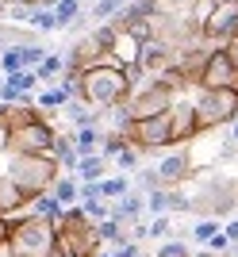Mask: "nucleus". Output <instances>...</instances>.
I'll return each instance as SVG.
<instances>
[{
  "label": "nucleus",
  "mask_w": 238,
  "mask_h": 257,
  "mask_svg": "<svg viewBox=\"0 0 238 257\" xmlns=\"http://www.w3.org/2000/svg\"><path fill=\"white\" fill-rule=\"evenodd\" d=\"M115 165H119L123 173H139V169H142V150H139V146H127V150L115 158Z\"/></svg>",
  "instance_id": "nucleus-30"
},
{
  "label": "nucleus",
  "mask_w": 238,
  "mask_h": 257,
  "mask_svg": "<svg viewBox=\"0 0 238 257\" xmlns=\"http://www.w3.org/2000/svg\"><path fill=\"white\" fill-rule=\"evenodd\" d=\"M181 257H192V253H181Z\"/></svg>",
  "instance_id": "nucleus-44"
},
{
  "label": "nucleus",
  "mask_w": 238,
  "mask_h": 257,
  "mask_svg": "<svg viewBox=\"0 0 238 257\" xmlns=\"http://www.w3.org/2000/svg\"><path fill=\"white\" fill-rule=\"evenodd\" d=\"M238 81V65L230 62V54L223 46H211L207 50V62H204V77H200V88H234Z\"/></svg>",
  "instance_id": "nucleus-11"
},
{
  "label": "nucleus",
  "mask_w": 238,
  "mask_h": 257,
  "mask_svg": "<svg viewBox=\"0 0 238 257\" xmlns=\"http://www.w3.org/2000/svg\"><path fill=\"white\" fill-rule=\"evenodd\" d=\"M192 257H219V253H211V249H204V246H200V253H192Z\"/></svg>",
  "instance_id": "nucleus-40"
},
{
  "label": "nucleus",
  "mask_w": 238,
  "mask_h": 257,
  "mask_svg": "<svg viewBox=\"0 0 238 257\" xmlns=\"http://www.w3.org/2000/svg\"><path fill=\"white\" fill-rule=\"evenodd\" d=\"M158 177H162V188H177V184L192 181V154H188V146H169V154H158Z\"/></svg>",
  "instance_id": "nucleus-9"
},
{
  "label": "nucleus",
  "mask_w": 238,
  "mask_h": 257,
  "mask_svg": "<svg viewBox=\"0 0 238 257\" xmlns=\"http://www.w3.org/2000/svg\"><path fill=\"white\" fill-rule=\"evenodd\" d=\"M46 257H65V253H62V246H54V249H50Z\"/></svg>",
  "instance_id": "nucleus-41"
},
{
  "label": "nucleus",
  "mask_w": 238,
  "mask_h": 257,
  "mask_svg": "<svg viewBox=\"0 0 238 257\" xmlns=\"http://www.w3.org/2000/svg\"><path fill=\"white\" fill-rule=\"evenodd\" d=\"M4 173L20 184L23 200L31 204L35 196L54 188V181L62 177V165L54 161V154H8V169Z\"/></svg>",
  "instance_id": "nucleus-2"
},
{
  "label": "nucleus",
  "mask_w": 238,
  "mask_h": 257,
  "mask_svg": "<svg viewBox=\"0 0 238 257\" xmlns=\"http://www.w3.org/2000/svg\"><path fill=\"white\" fill-rule=\"evenodd\" d=\"M177 100L181 96H177V88L165 77H146L127 96V111H131V119H150V115H165Z\"/></svg>",
  "instance_id": "nucleus-5"
},
{
  "label": "nucleus",
  "mask_w": 238,
  "mask_h": 257,
  "mask_svg": "<svg viewBox=\"0 0 238 257\" xmlns=\"http://www.w3.org/2000/svg\"><path fill=\"white\" fill-rule=\"evenodd\" d=\"M77 204H81V211H85L92 223H100V219H108V215H111V204L104 200V196H81Z\"/></svg>",
  "instance_id": "nucleus-25"
},
{
  "label": "nucleus",
  "mask_w": 238,
  "mask_h": 257,
  "mask_svg": "<svg viewBox=\"0 0 238 257\" xmlns=\"http://www.w3.org/2000/svg\"><path fill=\"white\" fill-rule=\"evenodd\" d=\"M227 135H230V139L238 142V119H234V123H227Z\"/></svg>",
  "instance_id": "nucleus-38"
},
{
  "label": "nucleus",
  "mask_w": 238,
  "mask_h": 257,
  "mask_svg": "<svg viewBox=\"0 0 238 257\" xmlns=\"http://www.w3.org/2000/svg\"><path fill=\"white\" fill-rule=\"evenodd\" d=\"M204 131H200V119H196V104L192 100H177L169 107V142L173 146H192Z\"/></svg>",
  "instance_id": "nucleus-10"
},
{
  "label": "nucleus",
  "mask_w": 238,
  "mask_h": 257,
  "mask_svg": "<svg viewBox=\"0 0 238 257\" xmlns=\"http://www.w3.org/2000/svg\"><path fill=\"white\" fill-rule=\"evenodd\" d=\"M154 12H165V16H196L200 12V0H150Z\"/></svg>",
  "instance_id": "nucleus-24"
},
{
  "label": "nucleus",
  "mask_w": 238,
  "mask_h": 257,
  "mask_svg": "<svg viewBox=\"0 0 238 257\" xmlns=\"http://www.w3.org/2000/svg\"><path fill=\"white\" fill-rule=\"evenodd\" d=\"M43 35L27 27V23H12V20H0V50H8V46H27V43H39Z\"/></svg>",
  "instance_id": "nucleus-13"
},
{
  "label": "nucleus",
  "mask_w": 238,
  "mask_h": 257,
  "mask_svg": "<svg viewBox=\"0 0 238 257\" xmlns=\"http://www.w3.org/2000/svg\"><path fill=\"white\" fill-rule=\"evenodd\" d=\"M50 192H54L65 207H73L77 200H81V181H77V177H65V173H62V177L54 181V188H50Z\"/></svg>",
  "instance_id": "nucleus-23"
},
{
  "label": "nucleus",
  "mask_w": 238,
  "mask_h": 257,
  "mask_svg": "<svg viewBox=\"0 0 238 257\" xmlns=\"http://www.w3.org/2000/svg\"><path fill=\"white\" fill-rule=\"evenodd\" d=\"M223 257H238V246H230V249H227V253H223Z\"/></svg>",
  "instance_id": "nucleus-42"
},
{
  "label": "nucleus",
  "mask_w": 238,
  "mask_h": 257,
  "mask_svg": "<svg viewBox=\"0 0 238 257\" xmlns=\"http://www.w3.org/2000/svg\"><path fill=\"white\" fill-rule=\"evenodd\" d=\"M81 16V0H62L54 8V27L58 31H65V27H73V20Z\"/></svg>",
  "instance_id": "nucleus-26"
},
{
  "label": "nucleus",
  "mask_w": 238,
  "mask_h": 257,
  "mask_svg": "<svg viewBox=\"0 0 238 257\" xmlns=\"http://www.w3.org/2000/svg\"><path fill=\"white\" fill-rule=\"evenodd\" d=\"M73 142H77V150H81V158H88V154H100L104 135H100V127H77L73 131Z\"/></svg>",
  "instance_id": "nucleus-21"
},
{
  "label": "nucleus",
  "mask_w": 238,
  "mask_h": 257,
  "mask_svg": "<svg viewBox=\"0 0 238 257\" xmlns=\"http://www.w3.org/2000/svg\"><path fill=\"white\" fill-rule=\"evenodd\" d=\"M54 115L43 111L39 123H27V127L12 131V142H8V154H50L54 146Z\"/></svg>",
  "instance_id": "nucleus-7"
},
{
  "label": "nucleus",
  "mask_w": 238,
  "mask_h": 257,
  "mask_svg": "<svg viewBox=\"0 0 238 257\" xmlns=\"http://www.w3.org/2000/svg\"><path fill=\"white\" fill-rule=\"evenodd\" d=\"M127 139L131 146H139L142 154H162L169 150V111L165 115H150V119H131L127 127Z\"/></svg>",
  "instance_id": "nucleus-6"
},
{
  "label": "nucleus",
  "mask_w": 238,
  "mask_h": 257,
  "mask_svg": "<svg viewBox=\"0 0 238 257\" xmlns=\"http://www.w3.org/2000/svg\"><path fill=\"white\" fill-rule=\"evenodd\" d=\"M139 50H142V39H135V35H119V39H115V46H111V54L119 58V65L139 62Z\"/></svg>",
  "instance_id": "nucleus-22"
},
{
  "label": "nucleus",
  "mask_w": 238,
  "mask_h": 257,
  "mask_svg": "<svg viewBox=\"0 0 238 257\" xmlns=\"http://www.w3.org/2000/svg\"><path fill=\"white\" fill-rule=\"evenodd\" d=\"M35 73H39V81H43V85L62 81V77H65V54H46L43 62L35 65Z\"/></svg>",
  "instance_id": "nucleus-19"
},
{
  "label": "nucleus",
  "mask_w": 238,
  "mask_h": 257,
  "mask_svg": "<svg viewBox=\"0 0 238 257\" xmlns=\"http://www.w3.org/2000/svg\"><path fill=\"white\" fill-rule=\"evenodd\" d=\"M58 4H62V0H31V8H50V12H54Z\"/></svg>",
  "instance_id": "nucleus-37"
},
{
  "label": "nucleus",
  "mask_w": 238,
  "mask_h": 257,
  "mask_svg": "<svg viewBox=\"0 0 238 257\" xmlns=\"http://www.w3.org/2000/svg\"><path fill=\"white\" fill-rule=\"evenodd\" d=\"M230 246H234V242H230V238H227V234H223V230H219V234H215V238H211V242H207V246H204V249H211V253H219V257H223V253H227V249H230Z\"/></svg>",
  "instance_id": "nucleus-33"
},
{
  "label": "nucleus",
  "mask_w": 238,
  "mask_h": 257,
  "mask_svg": "<svg viewBox=\"0 0 238 257\" xmlns=\"http://www.w3.org/2000/svg\"><path fill=\"white\" fill-rule=\"evenodd\" d=\"M158 188H162V177H158V169H154V165H142L139 177H135V192L150 196V192H158Z\"/></svg>",
  "instance_id": "nucleus-27"
},
{
  "label": "nucleus",
  "mask_w": 238,
  "mask_h": 257,
  "mask_svg": "<svg viewBox=\"0 0 238 257\" xmlns=\"http://www.w3.org/2000/svg\"><path fill=\"white\" fill-rule=\"evenodd\" d=\"M219 230H223V223H219V219H200V223L192 226V238L200 242V246H207V242H211Z\"/></svg>",
  "instance_id": "nucleus-29"
},
{
  "label": "nucleus",
  "mask_w": 238,
  "mask_h": 257,
  "mask_svg": "<svg viewBox=\"0 0 238 257\" xmlns=\"http://www.w3.org/2000/svg\"><path fill=\"white\" fill-rule=\"evenodd\" d=\"M8 142H12V131L0 123V158H8Z\"/></svg>",
  "instance_id": "nucleus-35"
},
{
  "label": "nucleus",
  "mask_w": 238,
  "mask_h": 257,
  "mask_svg": "<svg viewBox=\"0 0 238 257\" xmlns=\"http://www.w3.org/2000/svg\"><path fill=\"white\" fill-rule=\"evenodd\" d=\"M181 253H188V249H184L181 242H177V238H169V242H165V246L158 249V257H181Z\"/></svg>",
  "instance_id": "nucleus-34"
},
{
  "label": "nucleus",
  "mask_w": 238,
  "mask_h": 257,
  "mask_svg": "<svg viewBox=\"0 0 238 257\" xmlns=\"http://www.w3.org/2000/svg\"><path fill=\"white\" fill-rule=\"evenodd\" d=\"M0 16H4V4H0Z\"/></svg>",
  "instance_id": "nucleus-43"
},
{
  "label": "nucleus",
  "mask_w": 238,
  "mask_h": 257,
  "mask_svg": "<svg viewBox=\"0 0 238 257\" xmlns=\"http://www.w3.org/2000/svg\"><path fill=\"white\" fill-rule=\"evenodd\" d=\"M200 35H204L207 46H223L227 39H234L238 35V0L211 4V12L200 20Z\"/></svg>",
  "instance_id": "nucleus-8"
},
{
  "label": "nucleus",
  "mask_w": 238,
  "mask_h": 257,
  "mask_svg": "<svg viewBox=\"0 0 238 257\" xmlns=\"http://www.w3.org/2000/svg\"><path fill=\"white\" fill-rule=\"evenodd\" d=\"M196 119H200V131H219L238 119V88H196Z\"/></svg>",
  "instance_id": "nucleus-4"
},
{
  "label": "nucleus",
  "mask_w": 238,
  "mask_h": 257,
  "mask_svg": "<svg viewBox=\"0 0 238 257\" xmlns=\"http://www.w3.org/2000/svg\"><path fill=\"white\" fill-rule=\"evenodd\" d=\"M50 154H54V161L62 165V169H73V173H77V165H81V150H77L73 135H62V131H58V135H54V146H50Z\"/></svg>",
  "instance_id": "nucleus-14"
},
{
  "label": "nucleus",
  "mask_w": 238,
  "mask_h": 257,
  "mask_svg": "<svg viewBox=\"0 0 238 257\" xmlns=\"http://www.w3.org/2000/svg\"><path fill=\"white\" fill-rule=\"evenodd\" d=\"M135 188V181H131L127 173H108L104 181H100V196L108 200V204H115V200H123V196Z\"/></svg>",
  "instance_id": "nucleus-17"
},
{
  "label": "nucleus",
  "mask_w": 238,
  "mask_h": 257,
  "mask_svg": "<svg viewBox=\"0 0 238 257\" xmlns=\"http://www.w3.org/2000/svg\"><path fill=\"white\" fill-rule=\"evenodd\" d=\"M69 100H73V96H69V92H65L58 81H54V85H43L39 92H35V107H39V111H54V115L62 111L65 104H69Z\"/></svg>",
  "instance_id": "nucleus-15"
},
{
  "label": "nucleus",
  "mask_w": 238,
  "mask_h": 257,
  "mask_svg": "<svg viewBox=\"0 0 238 257\" xmlns=\"http://www.w3.org/2000/svg\"><path fill=\"white\" fill-rule=\"evenodd\" d=\"M108 158H100V154H88V158H81V165H77V181H104L108 177Z\"/></svg>",
  "instance_id": "nucleus-20"
},
{
  "label": "nucleus",
  "mask_w": 238,
  "mask_h": 257,
  "mask_svg": "<svg viewBox=\"0 0 238 257\" xmlns=\"http://www.w3.org/2000/svg\"><path fill=\"white\" fill-rule=\"evenodd\" d=\"M215 4H223V0H215Z\"/></svg>",
  "instance_id": "nucleus-45"
},
{
  "label": "nucleus",
  "mask_w": 238,
  "mask_h": 257,
  "mask_svg": "<svg viewBox=\"0 0 238 257\" xmlns=\"http://www.w3.org/2000/svg\"><path fill=\"white\" fill-rule=\"evenodd\" d=\"M4 8H16V4H31V0H0Z\"/></svg>",
  "instance_id": "nucleus-39"
},
{
  "label": "nucleus",
  "mask_w": 238,
  "mask_h": 257,
  "mask_svg": "<svg viewBox=\"0 0 238 257\" xmlns=\"http://www.w3.org/2000/svg\"><path fill=\"white\" fill-rule=\"evenodd\" d=\"M27 211H31V215H43V219H54V223H58V219L65 215V204L58 200L54 192H43V196H35L31 204H27Z\"/></svg>",
  "instance_id": "nucleus-18"
},
{
  "label": "nucleus",
  "mask_w": 238,
  "mask_h": 257,
  "mask_svg": "<svg viewBox=\"0 0 238 257\" xmlns=\"http://www.w3.org/2000/svg\"><path fill=\"white\" fill-rule=\"evenodd\" d=\"M146 215H169V188H158L146 196Z\"/></svg>",
  "instance_id": "nucleus-31"
},
{
  "label": "nucleus",
  "mask_w": 238,
  "mask_h": 257,
  "mask_svg": "<svg viewBox=\"0 0 238 257\" xmlns=\"http://www.w3.org/2000/svg\"><path fill=\"white\" fill-rule=\"evenodd\" d=\"M223 234H227L230 242H234V246H238V219H230V223H223Z\"/></svg>",
  "instance_id": "nucleus-36"
},
{
  "label": "nucleus",
  "mask_w": 238,
  "mask_h": 257,
  "mask_svg": "<svg viewBox=\"0 0 238 257\" xmlns=\"http://www.w3.org/2000/svg\"><path fill=\"white\" fill-rule=\"evenodd\" d=\"M127 0H96L92 8H88V20H96V23H108L111 16H115L119 8H123Z\"/></svg>",
  "instance_id": "nucleus-28"
},
{
  "label": "nucleus",
  "mask_w": 238,
  "mask_h": 257,
  "mask_svg": "<svg viewBox=\"0 0 238 257\" xmlns=\"http://www.w3.org/2000/svg\"><path fill=\"white\" fill-rule=\"evenodd\" d=\"M12 219V238H8V253L12 257H46L58 246V223L54 219H43V215L31 211H16Z\"/></svg>",
  "instance_id": "nucleus-1"
},
{
  "label": "nucleus",
  "mask_w": 238,
  "mask_h": 257,
  "mask_svg": "<svg viewBox=\"0 0 238 257\" xmlns=\"http://www.w3.org/2000/svg\"><path fill=\"white\" fill-rule=\"evenodd\" d=\"M23 207H27V200H23L20 184L12 181L8 173H0V215H16V211H23Z\"/></svg>",
  "instance_id": "nucleus-16"
},
{
  "label": "nucleus",
  "mask_w": 238,
  "mask_h": 257,
  "mask_svg": "<svg viewBox=\"0 0 238 257\" xmlns=\"http://www.w3.org/2000/svg\"><path fill=\"white\" fill-rule=\"evenodd\" d=\"M169 230H173L169 215H154L150 223H146V238H169Z\"/></svg>",
  "instance_id": "nucleus-32"
},
{
  "label": "nucleus",
  "mask_w": 238,
  "mask_h": 257,
  "mask_svg": "<svg viewBox=\"0 0 238 257\" xmlns=\"http://www.w3.org/2000/svg\"><path fill=\"white\" fill-rule=\"evenodd\" d=\"M81 85H85V100L92 107H115L135 92V85L127 81V73L119 65H92V69H81Z\"/></svg>",
  "instance_id": "nucleus-3"
},
{
  "label": "nucleus",
  "mask_w": 238,
  "mask_h": 257,
  "mask_svg": "<svg viewBox=\"0 0 238 257\" xmlns=\"http://www.w3.org/2000/svg\"><path fill=\"white\" fill-rule=\"evenodd\" d=\"M177 54H181V50H169V46L146 39L142 50H139V65L146 69V77H158V73H165V69H173V65H177Z\"/></svg>",
  "instance_id": "nucleus-12"
}]
</instances>
